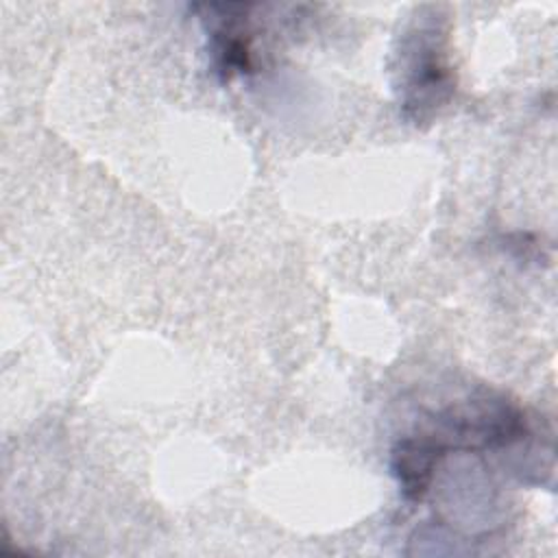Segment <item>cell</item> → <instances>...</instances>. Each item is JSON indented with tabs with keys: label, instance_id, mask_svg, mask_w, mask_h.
Returning a JSON list of instances; mask_svg holds the SVG:
<instances>
[{
	"label": "cell",
	"instance_id": "1",
	"mask_svg": "<svg viewBox=\"0 0 558 558\" xmlns=\"http://www.w3.org/2000/svg\"><path fill=\"white\" fill-rule=\"evenodd\" d=\"M445 447L434 436H405L392 453V469L408 499H423Z\"/></svg>",
	"mask_w": 558,
	"mask_h": 558
}]
</instances>
